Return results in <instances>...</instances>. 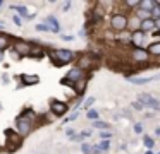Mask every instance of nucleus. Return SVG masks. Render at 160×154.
<instances>
[{"label":"nucleus","mask_w":160,"mask_h":154,"mask_svg":"<svg viewBox=\"0 0 160 154\" xmlns=\"http://www.w3.org/2000/svg\"><path fill=\"white\" fill-rule=\"evenodd\" d=\"M50 60L53 62V65L57 67H62V65H67L74 60V51L71 50H55L50 51Z\"/></svg>","instance_id":"f257e3e1"},{"label":"nucleus","mask_w":160,"mask_h":154,"mask_svg":"<svg viewBox=\"0 0 160 154\" xmlns=\"http://www.w3.org/2000/svg\"><path fill=\"white\" fill-rule=\"evenodd\" d=\"M21 144H22V137L18 132H14L11 128L5 130V147L9 151H18L21 147Z\"/></svg>","instance_id":"f03ea898"},{"label":"nucleus","mask_w":160,"mask_h":154,"mask_svg":"<svg viewBox=\"0 0 160 154\" xmlns=\"http://www.w3.org/2000/svg\"><path fill=\"white\" fill-rule=\"evenodd\" d=\"M16 127H18V133L21 137L28 135L29 132H31L33 128V120H29L26 115H19L18 118H16Z\"/></svg>","instance_id":"7ed1b4c3"},{"label":"nucleus","mask_w":160,"mask_h":154,"mask_svg":"<svg viewBox=\"0 0 160 154\" xmlns=\"http://www.w3.org/2000/svg\"><path fill=\"white\" fill-rule=\"evenodd\" d=\"M128 24H129V19L124 16V14H114L110 19V26L114 31L117 33H122V31L128 29Z\"/></svg>","instance_id":"20e7f679"},{"label":"nucleus","mask_w":160,"mask_h":154,"mask_svg":"<svg viewBox=\"0 0 160 154\" xmlns=\"http://www.w3.org/2000/svg\"><path fill=\"white\" fill-rule=\"evenodd\" d=\"M31 44L33 43H28V41H22V40H16L14 41V46H12V51H16L18 55L21 57H29V51H31Z\"/></svg>","instance_id":"39448f33"},{"label":"nucleus","mask_w":160,"mask_h":154,"mask_svg":"<svg viewBox=\"0 0 160 154\" xmlns=\"http://www.w3.org/2000/svg\"><path fill=\"white\" fill-rule=\"evenodd\" d=\"M148 57H150V53L146 50H143V48H134L131 51V60L136 62V63H146Z\"/></svg>","instance_id":"423d86ee"},{"label":"nucleus","mask_w":160,"mask_h":154,"mask_svg":"<svg viewBox=\"0 0 160 154\" xmlns=\"http://www.w3.org/2000/svg\"><path fill=\"white\" fill-rule=\"evenodd\" d=\"M50 110H52V113L55 116H62L67 113V110H69V106L66 105V103L62 101H57V99H53L52 103H50Z\"/></svg>","instance_id":"0eeeda50"},{"label":"nucleus","mask_w":160,"mask_h":154,"mask_svg":"<svg viewBox=\"0 0 160 154\" xmlns=\"http://www.w3.org/2000/svg\"><path fill=\"white\" fill-rule=\"evenodd\" d=\"M139 103L143 106H150L152 110H160V101H157L155 98H152L150 94H141L139 96Z\"/></svg>","instance_id":"6e6552de"},{"label":"nucleus","mask_w":160,"mask_h":154,"mask_svg":"<svg viewBox=\"0 0 160 154\" xmlns=\"http://www.w3.org/2000/svg\"><path fill=\"white\" fill-rule=\"evenodd\" d=\"M83 77H84V70H81L79 67L71 68V70H69V74L66 75V79H67L69 82H72V84H74V82H78L79 79H83Z\"/></svg>","instance_id":"1a4fd4ad"},{"label":"nucleus","mask_w":160,"mask_h":154,"mask_svg":"<svg viewBox=\"0 0 160 154\" xmlns=\"http://www.w3.org/2000/svg\"><path fill=\"white\" fill-rule=\"evenodd\" d=\"M157 79H160V74L152 75V77H131L129 82H131V84H136V86H141V84H148V82H152V81H157Z\"/></svg>","instance_id":"9d476101"},{"label":"nucleus","mask_w":160,"mask_h":154,"mask_svg":"<svg viewBox=\"0 0 160 154\" xmlns=\"http://www.w3.org/2000/svg\"><path fill=\"white\" fill-rule=\"evenodd\" d=\"M143 41H145V33H143L141 29H139V31H134V33H131V43L134 44L136 48L141 46Z\"/></svg>","instance_id":"9b49d317"},{"label":"nucleus","mask_w":160,"mask_h":154,"mask_svg":"<svg viewBox=\"0 0 160 154\" xmlns=\"http://www.w3.org/2000/svg\"><path fill=\"white\" fill-rule=\"evenodd\" d=\"M78 67H79L81 70L93 67V55H83V57L79 58V63H78Z\"/></svg>","instance_id":"f8f14e48"},{"label":"nucleus","mask_w":160,"mask_h":154,"mask_svg":"<svg viewBox=\"0 0 160 154\" xmlns=\"http://www.w3.org/2000/svg\"><path fill=\"white\" fill-rule=\"evenodd\" d=\"M139 29L143 31V33H146V31H155L157 29V22H155V19H146V21H141V27Z\"/></svg>","instance_id":"ddd939ff"},{"label":"nucleus","mask_w":160,"mask_h":154,"mask_svg":"<svg viewBox=\"0 0 160 154\" xmlns=\"http://www.w3.org/2000/svg\"><path fill=\"white\" fill-rule=\"evenodd\" d=\"M21 79H22V84H26V86H33V84H38L40 82V77L38 75H35V74H22L21 75Z\"/></svg>","instance_id":"4468645a"},{"label":"nucleus","mask_w":160,"mask_h":154,"mask_svg":"<svg viewBox=\"0 0 160 154\" xmlns=\"http://www.w3.org/2000/svg\"><path fill=\"white\" fill-rule=\"evenodd\" d=\"M47 22L50 24V31H52V33H59V31H60L59 21H57L53 16H48V17H47Z\"/></svg>","instance_id":"2eb2a0df"},{"label":"nucleus","mask_w":160,"mask_h":154,"mask_svg":"<svg viewBox=\"0 0 160 154\" xmlns=\"http://www.w3.org/2000/svg\"><path fill=\"white\" fill-rule=\"evenodd\" d=\"M139 7H141L143 10L152 12V10L157 7V2H153V0H141V2H139Z\"/></svg>","instance_id":"dca6fc26"},{"label":"nucleus","mask_w":160,"mask_h":154,"mask_svg":"<svg viewBox=\"0 0 160 154\" xmlns=\"http://www.w3.org/2000/svg\"><path fill=\"white\" fill-rule=\"evenodd\" d=\"M148 51L150 55H155V57H160V41H157V43H152L148 46Z\"/></svg>","instance_id":"f3484780"},{"label":"nucleus","mask_w":160,"mask_h":154,"mask_svg":"<svg viewBox=\"0 0 160 154\" xmlns=\"http://www.w3.org/2000/svg\"><path fill=\"white\" fill-rule=\"evenodd\" d=\"M128 27H131L132 29V33H134V31H139V27H141V21L138 19V17H132L131 21H129V24H128Z\"/></svg>","instance_id":"a211bd4d"},{"label":"nucleus","mask_w":160,"mask_h":154,"mask_svg":"<svg viewBox=\"0 0 160 154\" xmlns=\"http://www.w3.org/2000/svg\"><path fill=\"white\" fill-rule=\"evenodd\" d=\"M29 57H35V58H42L43 57V50L36 44H31V51H29Z\"/></svg>","instance_id":"6ab92c4d"},{"label":"nucleus","mask_w":160,"mask_h":154,"mask_svg":"<svg viewBox=\"0 0 160 154\" xmlns=\"http://www.w3.org/2000/svg\"><path fill=\"white\" fill-rule=\"evenodd\" d=\"M108 147H110V144H108V140H102L98 146H95V152H102V151H108Z\"/></svg>","instance_id":"aec40b11"},{"label":"nucleus","mask_w":160,"mask_h":154,"mask_svg":"<svg viewBox=\"0 0 160 154\" xmlns=\"http://www.w3.org/2000/svg\"><path fill=\"white\" fill-rule=\"evenodd\" d=\"M12 10H18L21 17H28V19H29V16H28V9H26V7H22V5H12Z\"/></svg>","instance_id":"412c9836"},{"label":"nucleus","mask_w":160,"mask_h":154,"mask_svg":"<svg viewBox=\"0 0 160 154\" xmlns=\"http://www.w3.org/2000/svg\"><path fill=\"white\" fill-rule=\"evenodd\" d=\"M7 46H9V36L2 34V36H0V51H4Z\"/></svg>","instance_id":"4be33fe9"},{"label":"nucleus","mask_w":160,"mask_h":154,"mask_svg":"<svg viewBox=\"0 0 160 154\" xmlns=\"http://www.w3.org/2000/svg\"><path fill=\"white\" fill-rule=\"evenodd\" d=\"M93 127H97V128H100V130H105V128H108V123L100 122V120H95V122H93Z\"/></svg>","instance_id":"5701e85b"},{"label":"nucleus","mask_w":160,"mask_h":154,"mask_svg":"<svg viewBox=\"0 0 160 154\" xmlns=\"http://www.w3.org/2000/svg\"><path fill=\"white\" fill-rule=\"evenodd\" d=\"M143 144H145L148 149H152V147H153V139H152V137H148V135H145V137H143Z\"/></svg>","instance_id":"b1692460"},{"label":"nucleus","mask_w":160,"mask_h":154,"mask_svg":"<svg viewBox=\"0 0 160 154\" xmlns=\"http://www.w3.org/2000/svg\"><path fill=\"white\" fill-rule=\"evenodd\" d=\"M81 151H83V154H91L93 152V147H91L90 144H83V146H81Z\"/></svg>","instance_id":"393cba45"},{"label":"nucleus","mask_w":160,"mask_h":154,"mask_svg":"<svg viewBox=\"0 0 160 154\" xmlns=\"http://www.w3.org/2000/svg\"><path fill=\"white\" fill-rule=\"evenodd\" d=\"M86 115H88V118H90V120H97L98 118V111H97V110H88Z\"/></svg>","instance_id":"a878e982"},{"label":"nucleus","mask_w":160,"mask_h":154,"mask_svg":"<svg viewBox=\"0 0 160 154\" xmlns=\"http://www.w3.org/2000/svg\"><path fill=\"white\" fill-rule=\"evenodd\" d=\"M95 103V98H88L86 101H84V105H83V108H86V110H90V106Z\"/></svg>","instance_id":"bb28decb"},{"label":"nucleus","mask_w":160,"mask_h":154,"mask_svg":"<svg viewBox=\"0 0 160 154\" xmlns=\"http://www.w3.org/2000/svg\"><path fill=\"white\" fill-rule=\"evenodd\" d=\"M110 137H112V133H110V132H103V130L100 132V139H102V140H108Z\"/></svg>","instance_id":"cd10ccee"},{"label":"nucleus","mask_w":160,"mask_h":154,"mask_svg":"<svg viewBox=\"0 0 160 154\" xmlns=\"http://www.w3.org/2000/svg\"><path fill=\"white\" fill-rule=\"evenodd\" d=\"M76 118H78V111H74L72 115H69L66 120H64V123H69V122H72V120H76Z\"/></svg>","instance_id":"c85d7f7f"},{"label":"nucleus","mask_w":160,"mask_h":154,"mask_svg":"<svg viewBox=\"0 0 160 154\" xmlns=\"http://www.w3.org/2000/svg\"><path fill=\"white\" fill-rule=\"evenodd\" d=\"M35 27H36V31H50V26H47V24H38Z\"/></svg>","instance_id":"c756f323"},{"label":"nucleus","mask_w":160,"mask_h":154,"mask_svg":"<svg viewBox=\"0 0 160 154\" xmlns=\"http://www.w3.org/2000/svg\"><path fill=\"white\" fill-rule=\"evenodd\" d=\"M132 108H134L136 111H141V110L145 108V106H143V105H141V103H139V101H136V103H132Z\"/></svg>","instance_id":"7c9ffc66"},{"label":"nucleus","mask_w":160,"mask_h":154,"mask_svg":"<svg viewBox=\"0 0 160 154\" xmlns=\"http://www.w3.org/2000/svg\"><path fill=\"white\" fill-rule=\"evenodd\" d=\"M12 21H14V24H16V26H19V27H21V17H19V16H12Z\"/></svg>","instance_id":"2f4dec72"},{"label":"nucleus","mask_w":160,"mask_h":154,"mask_svg":"<svg viewBox=\"0 0 160 154\" xmlns=\"http://www.w3.org/2000/svg\"><path fill=\"white\" fill-rule=\"evenodd\" d=\"M152 16H155V17H157V16H158V17H160V7H158V5H157V7H155V9H153V10H152Z\"/></svg>","instance_id":"473e14b6"},{"label":"nucleus","mask_w":160,"mask_h":154,"mask_svg":"<svg viewBox=\"0 0 160 154\" xmlns=\"http://www.w3.org/2000/svg\"><path fill=\"white\" fill-rule=\"evenodd\" d=\"M141 130H143L141 123H136V125H134V132H136V133H141Z\"/></svg>","instance_id":"72a5a7b5"},{"label":"nucleus","mask_w":160,"mask_h":154,"mask_svg":"<svg viewBox=\"0 0 160 154\" xmlns=\"http://www.w3.org/2000/svg\"><path fill=\"white\" fill-rule=\"evenodd\" d=\"M66 133H67V137H69V139H71V140H72V139H74V130H72V128H69V130H67V132H66Z\"/></svg>","instance_id":"f704fd0d"},{"label":"nucleus","mask_w":160,"mask_h":154,"mask_svg":"<svg viewBox=\"0 0 160 154\" xmlns=\"http://www.w3.org/2000/svg\"><path fill=\"white\" fill-rule=\"evenodd\" d=\"M62 40H64V41H72V40H74V36H71V34H69V36H67V34H64Z\"/></svg>","instance_id":"c9c22d12"},{"label":"nucleus","mask_w":160,"mask_h":154,"mask_svg":"<svg viewBox=\"0 0 160 154\" xmlns=\"http://www.w3.org/2000/svg\"><path fill=\"white\" fill-rule=\"evenodd\" d=\"M11 57L14 58V60H19V58H21V55H18L16 51H12V53H11Z\"/></svg>","instance_id":"e433bc0d"},{"label":"nucleus","mask_w":160,"mask_h":154,"mask_svg":"<svg viewBox=\"0 0 160 154\" xmlns=\"http://www.w3.org/2000/svg\"><path fill=\"white\" fill-rule=\"evenodd\" d=\"M69 9H71V2H66L64 3V12H67Z\"/></svg>","instance_id":"4c0bfd02"},{"label":"nucleus","mask_w":160,"mask_h":154,"mask_svg":"<svg viewBox=\"0 0 160 154\" xmlns=\"http://www.w3.org/2000/svg\"><path fill=\"white\" fill-rule=\"evenodd\" d=\"M81 135H83L84 139H86V137H90V135H91V132H88V130H83V132H81Z\"/></svg>","instance_id":"58836bf2"},{"label":"nucleus","mask_w":160,"mask_h":154,"mask_svg":"<svg viewBox=\"0 0 160 154\" xmlns=\"http://www.w3.org/2000/svg\"><path fill=\"white\" fill-rule=\"evenodd\" d=\"M153 34H155V36H160V29H155V31H153Z\"/></svg>","instance_id":"ea45409f"},{"label":"nucleus","mask_w":160,"mask_h":154,"mask_svg":"<svg viewBox=\"0 0 160 154\" xmlns=\"http://www.w3.org/2000/svg\"><path fill=\"white\" fill-rule=\"evenodd\" d=\"M155 133H157V135H160V127H157V130H155Z\"/></svg>","instance_id":"a19ab883"},{"label":"nucleus","mask_w":160,"mask_h":154,"mask_svg":"<svg viewBox=\"0 0 160 154\" xmlns=\"http://www.w3.org/2000/svg\"><path fill=\"white\" fill-rule=\"evenodd\" d=\"M155 22H157V27H158V29H160V19H158V21L155 19Z\"/></svg>","instance_id":"79ce46f5"},{"label":"nucleus","mask_w":160,"mask_h":154,"mask_svg":"<svg viewBox=\"0 0 160 154\" xmlns=\"http://www.w3.org/2000/svg\"><path fill=\"white\" fill-rule=\"evenodd\" d=\"M2 58H4V51H0V60H2Z\"/></svg>","instance_id":"37998d69"},{"label":"nucleus","mask_w":160,"mask_h":154,"mask_svg":"<svg viewBox=\"0 0 160 154\" xmlns=\"http://www.w3.org/2000/svg\"><path fill=\"white\" fill-rule=\"evenodd\" d=\"M146 154H153V152H152V151H146Z\"/></svg>","instance_id":"c03bdc74"},{"label":"nucleus","mask_w":160,"mask_h":154,"mask_svg":"<svg viewBox=\"0 0 160 154\" xmlns=\"http://www.w3.org/2000/svg\"><path fill=\"white\" fill-rule=\"evenodd\" d=\"M2 5H4V2H2V0H0V7H2Z\"/></svg>","instance_id":"a18cd8bd"},{"label":"nucleus","mask_w":160,"mask_h":154,"mask_svg":"<svg viewBox=\"0 0 160 154\" xmlns=\"http://www.w3.org/2000/svg\"><path fill=\"white\" fill-rule=\"evenodd\" d=\"M158 154H160V152H158Z\"/></svg>","instance_id":"49530a36"}]
</instances>
